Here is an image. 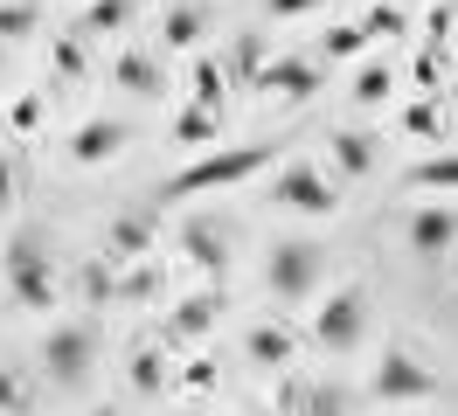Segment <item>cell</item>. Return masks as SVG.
<instances>
[{
    "instance_id": "cell-1",
    "label": "cell",
    "mask_w": 458,
    "mask_h": 416,
    "mask_svg": "<svg viewBox=\"0 0 458 416\" xmlns=\"http://www.w3.org/2000/svg\"><path fill=\"white\" fill-rule=\"evenodd\" d=\"M264 166H271V146H208V153H195V160L160 188V201H195V194H208V188H243Z\"/></svg>"
},
{
    "instance_id": "cell-2",
    "label": "cell",
    "mask_w": 458,
    "mask_h": 416,
    "mask_svg": "<svg viewBox=\"0 0 458 416\" xmlns=\"http://www.w3.org/2000/svg\"><path fill=\"white\" fill-rule=\"evenodd\" d=\"M0 277H7V299L21 305V312H49V305H56L49 236H42V229H14V236H7V257H0Z\"/></svg>"
},
{
    "instance_id": "cell-3",
    "label": "cell",
    "mask_w": 458,
    "mask_h": 416,
    "mask_svg": "<svg viewBox=\"0 0 458 416\" xmlns=\"http://www.w3.org/2000/svg\"><path fill=\"white\" fill-rule=\"evenodd\" d=\"M319 271H327V257H319V243H306V236H278V243L264 250V284H271V299H313Z\"/></svg>"
},
{
    "instance_id": "cell-4",
    "label": "cell",
    "mask_w": 458,
    "mask_h": 416,
    "mask_svg": "<svg viewBox=\"0 0 458 416\" xmlns=\"http://www.w3.org/2000/svg\"><path fill=\"white\" fill-rule=\"evenodd\" d=\"M361 333H369V292L361 284H341V292H327L313 312V340L327 354H347V347H361Z\"/></svg>"
},
{
    "instance_id": "cell-5",
    "label": "cell",
    "mask_w": 458,
    "mask_h": 416,
    "mask_svg": "<svg viewBox=\"0 0 458 416\" xmlns=\"http://www.w3.org/2000/svg\"><path fill=\"white\" fill-rule=\"evenodd\" d=\"M90 368H98V333L90 327H49V340H42V375H49V388H84Z\"/></svg>"
},
{
    "instance_id": "cell-6",
    "label": "cell",
    "mask_w": 458,
    "mask_h": 416,
    "mask_svg": "<svg viewBox=\"0 0 458 416\" xmlns=\"http://www.w3.org/2000/svg\"><path fill=\"white\" fill-rule=\"evenodd\" d=\"M369 388H375V403H430V395H437V375H430L410 347H382Z\"/></svg>"
},
{
    "instance_id": "cell-7",
    "label": "cell",
    "mask_w": 458,
    "mask_h": 416,
    "mask_svg": "<svg viewBox=\"0 0 458 416\" xmlns=\"http://www.w3.org/2000/svg\"><path fill=\"white\" fill-rule=\"evenodd\" d=\"M271 201H278V208H299V216H334V208H341V194L327 188V174L306 166V160H292L285 174L271 181Z\"/></svg>"
},
{
    "instance_id": "cell-8",
    "label": "cell",
    "mask_w": 458,
    "mask_h": 416,
    "mask_svg": "<svg viewBox=\"0 0 458 416\" xmlns=\"http://www.w3.org/2000/svg\"><path fill=\"white\" fill-rule=\"evenodd\" d=\"M264 98H278V105H306V98H319V70L306 63V55H278V63H264Z\"/></svg>"
},
{
    "instance_id": "cell-9",
    "label": "cell",
    "mask_w": 458,
    "mask_h": 416,
    "mask_svg": "<svg viewBox=\"0 0 458 416\" xmlns=\"http://www.w3.org/2000/svg\"><path fill=\"white\" fill-rule=\"evenodd\" d=\"M125 139H132V125H118V118H84V125L70 132V160H77V166L118 160V153H125Z\"/></svg>"
},
{
    "instance_id": "cell-10",
    "label": "cell",
    "mask_w": 458,
    "mask_h": 416,
    "mask_svg": "<svg viewBox=\"0 0 458 416\" xmlns=\"http://www.w3.org/2000/svg\"><path fill=\"white\" fill-rule=\"evenodd\" d=\"M403 236H410L417 257H445V250L458 243V216L452 208H417V216L403 222Z\"/></svg>"
},
{
    "instance_id": "cell-11",
    "label": "cell",
    "mask_w": 458,
    "mask_h": 416,
    "mask_svg": "<svg viewBox=\"0 0 458 416\" xmlns=\"http://www.w3.org/2000/svg\"><path fill=\"white\" fill-rule=\"evenodd\" d=\"M153 243H160V216H153V208H132V216L105 222V250H112V257H146Z\"/></svg>"
},
{
    "instance_id": "cell-12",
    "label": "cell",
    "mask_w": 458,
    "mask_h": 416,
    "mask_svg": "<svg viewBox=\"0 0 458 416\" xmlns=\"http://www.w3.org/2000/svg\"><path fill=\"white\" fill-rule=\"evenodd\" d=\"M223 319V292H195L167 312V340H201V333Z\"/></svg>"
},
{
    "instance_id": "cell-13",
    "label": "cell",
    "mask_w": 458,
    "mask_h": 416,
    "mask_svg": "<svg viewBox=\"0 0 458 416\" xmlns=\"http://www.w3.org/2000/svg\"><path fill=\"white\" fill-rule=\"evenodd\" d=\"M216 132H223V111H216V105H195V98H188V105L174 111V139H181L188 153H208Z\"/></svg>"
},
{
    "instance_id": "cell-14",
    "label": "cell",
    "mask_w": 458,
    "mask_h": 416,
    "mask_svg": "<svg viewBox=\"0 0 458 416\" xmlns=\"http://www.w3.org/2000/svg\"><path fill=\"white\" fill-rule=\"evenodd\" d=\"M112 77H118V90H132V98H160V63L146 49H125L112 63Z\"/></svg>"
},
{
    "instance_id": "cell-15",
    "label": "cell",
    "mask_w": 458,
    "mask_h": 416,
    "mask_svg": "<svg viewBox=\"0 0 458 416\" xmlns=\"http://www.w3.org/2000/svg\"><path fill=\"white\" fill-rule=\"evenodd\" d=\"M292 347H299V340H292V327H250V333H243V354L258 361V368H285Z\"/></svg>"
},
{
    "instance_id": "cell-16",
    "label": "cell",
    "mask_w": 458,
    "mask_h": 416,
    "mask_svg": "<svg viewBox=\"0 0 458 416\" xmlns=\"http://www.w3.org/2000/svg\"><path fill=\"white\" fill-rule=\"evenodd\" d=\"M188 77H195V83H188V90H195V105H216V111H223L229 83H236L223 55H195V70H188Z\"/></svg>"
},
{
    "instance_id": "cell-17",
    "label": "cell",
    "mask_w": 458,
    "mask_h": 416,
    "mask_svg": "<svg viewBox=\"0 0 458 416\" xmlns=\"http://www.w3.org/2000/svg\"><path fill=\"white\" fill-rule=\"evenodd\" d=\"M125 21H132V0H84V21H77V35L105 42V35H118Z\"/></svg>"
},
{
    "instance_id": "cell-18",
    "label": "cell",
    "mask_w": 458,
    "mask_h": 416,
    "mask_svg": "<svg viewBox=\"0 0 458 416\" xmlns=\"http://www.w3.org/2000/svg\"><path fill=\"white\" fill-rule=\"evenodd\" d=\"M327 153H334L341 174H369L375 166V139L369 132H327Z\"/></svg>"
},
{
    "instance_id": "cell-19",
    "label": "cell",
    "mask_w": 458,
    "mask_h": 416,
    "mask_svg": "<svg viewBox=\"0 0 458 416\" xmlns=\"http://www.w3.org/2000/svg\"><path fill=\"white\" fill-rule=\"evenodd\" d=\"M201 28H208V14L181 0V7H167V28H160V49H195V42H201Z\"/></svg>"
},
{
    "instance_id": "cell-20",
    "label": "cell",
    "mask_w": 458,
    "mask_h": 416,
    "mask_svg": "<svg viewBox=\"0 0 458 416\" xmlns=\"http://www.w3.org/2000/svg\"><path fill=\"white\" fill-rule=\"evenodd\" d=\"M77 284H84V299H90V305L118 299V284H125V277H118V257H112V250H105V257H90V264H84V277H77Z\"/></svg>"
},
{
    "instance_id": "cell-21",
    "label": "cell",
    "mask_w": 458,
    "mask_h": 416,
    "mask_svg": "<svg viewBox=\"0 0 458 416\" xmlns=\"http://www.w3.org/2000/svg\"><path fill=\"white\" fill-rule=\"evenodd\" d=\"M347 90H354V105H389V90H396V70H389V63H361Z\"/></svg>"
},
{
    "instance_id": "cell-22",
    "label": "cell",
    "mask_w": 458,
    "mask_h": 416,
    "mask_svg": "<svg viewBox=\"0 0 458 416\" xmlns=\"http://www.w3.org/2000/svg\"><path fill=\"white\" fill-rule=\"evenodd\" d=\"M188 257H195L201 271H223V264H229L223 229H208V222H188Z\"/></svg>"
},
{
    "instance_id": "cell-23",
    "label": "cell",
    "mask_w": 458,
    "mask_h": 416,
    "mask_svg": "<svg viewBox=\"0 0 458 416\" xmlns=\"http://www.w3.org/2000/svg\"><path fill=\"white\" fill-rule=\"evenodd\" d=\"M403 181H410V188H458V153H430V160H417Z\"/></svg>"
},
{
    "instance_id": "cell-24",
    "label": "cell",
    "mask_w": 458,
    "mask_h": 416,
    "mask_svg": "<svg viewBox=\"0 0 458 416\" xmlns=\"http://www.w3.org/2000/svg\"><path fill=\"white\" fill-rule=\"evenodd\" d=\"M35 21H42V7H35V0H0V42H29Z\"/></svg>"
},
{
    "instance_id": "cell-25",
    "label": "cell",
    "mask_w": 458,
    "mask_h": 416,
    "mask_svg": "<svg viewBox=\"0 0 458 416\" xmlns=\"http://www.w3.org/2000/svg\"><path fill=\"white\" fill-rule=\"evenodd\" d=\"M229 77L243 83V90H258V83H264V49H258V35H243V42L229 49Z\"/></svg>"
},
{
    "instance_id": "cell-26",
    "label": "cell",
    "mask_w": 458,
    "mask_h": 416,
    "mask_svg": "<svg viewBox=\"0 0 458 416\" xmlns=\"http://www.w3.org/2000/svg\"><path fill=\"white\" fill-rule=\"evenodd\" d=\"M361 42H375L369 35V21H341V28H327V63H347V55H361Z\"/></svg>"
},
{
    "instance_id": "cell-27",
    "label": "cell",
    "mask_w": 458,
    "mask_h": 416,
    "mask_svg": "<svg viewBox=\"0 0 458 416\" xmlns=\"http://www.w3.org/2000/svg\"><path fill=\"white\" fill-rule=\"evenodd\" d=\"M84 42H90V35H56V42H49V63H56L63 83L84 77Z\"/></svg>"
},
{
    "instance_id": "cell-28",
    "label": "cell",
    "mask_w": 458,
    "mask_h": 416,
    "mask_svg": "<svg viewBox=\"0 0 458 416\" xmlns=\"http://www.w3.org/2000/svg\"><path fill=\"white\" fill-rule=\"evenodd\" d=\"M132 388H140V395L167 388V354H160V347H140V354H132Z\"/></svg>"
},
{
    "instance_id": "cell-29",
    "label": "cell",
    "mask_w": 458,
    "mask_h": 416,
    "mask_svg": "<svg viewBox=\"0 0 458 416\" xmlns=\"http://www.w3.org/2000/svg\"><path fill=\"white\" fill-rule=\"evenodd\" d=\"M403 132L410 139H445V111L430 105V98H417V105L403 111Z\"/></svg>"
},
{
    "instance_id": "cell-30",
    "label": "cell",
    "mask_w": 458,
    "mask_h": 416,
    "mask_svg": "<svg viewBox=\"0 0 458 416\" xmlns=\"http://www.w3.org/2000/svg\"><path fill=\"white\" fill-rule=\"evenodd\" d=\"M299 416H354V410H347V388L319 382L313 395H306V410H299Z\"/></svg>"
},
{
    "instance_id": "cell-31",
    "label": "cell",
    "mask_w": 458,
    "mask_h": 416,
    "mask_svg": "<svg viewBox=\"0 0 458 416\" xmlns=\"http://www.w3.org/2000/svg\"><path fill=\"white\" fill-rule=\"evenodd\" d=\"M361 21H369V35H375V42H396L403 28H410V21H403V14H396V7H369Z\"/></svg>"
},
{
    "instance_id": "cell-32",
    "label": "cell",
    "mask_w": 458,
    "mask_h": 416,
    "mask_svg": "<svg viewBox=\"0 0 458 416\" xmlns=\"http://www.w3.org/2000/svg\"><path fill=\"white\" fill-rule=\"evenodd\" d=\"M0 410H7V416H21V410H29V395H21V375H14L7 361H0Z\"/></svg>"
},
{
    "instance_id": "cell-33",
    "label": "cell",
    "mask_w": 458,
    "mask_h": 416,
    "mask_svg": "<svg viewBox=\"0 0 458 416\" xmlns=\"http://www.w3.org/2000/svg\"><path fill=\"white\" fill-rule=\"evenodd\" d=\"M313 7H327V0H264L271 21H299V14H313Z\"/></svg>"
},
{
    "instance_id": "cell-34",
    "label": "cell",
    "mask_w": 458,
    "mask_h": 416,
    "mask_svg": "<svg viewBox=\"0 0 458 416\" xmlns=\"http://www.w3.org/2000/svg\"><path fill=\"white\" fill-rule=\"evenodd\" d=\"M410 77H417V83H430V90H437V55L424 49V55H417V70H410Z\"/></svg>"
},
{
    "instance_id": "cell-35",
    "label": "cell",
    "mask_w": 458,
    "mask_h": 416,
    "mask_svg": "<svg viewBox=\"0 0 458 416\" xmlns=\"http://www.w3.org/2000/svg\"><path fill=\"white\" fill-rule=\"evenodd\" d=\"M7 201H14V166L0 160V208H7Z\"/></svg>"
},
{
    "instance_id": "cell-36",
    "label": "cell",
    "mask_w": 458,
    "mask_h": 416,
    "mask_svg": "<svg viewBox=\"0 0 458 416\" xmlns=\"http://www.w3.org/2000/svg\"><path fill=\"white\" fill-rule=\"evenodd\" d=\"M90 416H125V410H90Z\"/></svg>"
},
{
    "instance_id": "cell-37",
    "label": "cell",
    "mask_w": 458,
    "mask_h": 416,
    "mask_svg": "<svg viewBox=\"0 0 458 416\" xmlns=\"http://www.w3.org/2000/svg\"><path fill=\"white\" fill-rule=\"evenodd\" d=\"M452 90H458V83H452Z\"/></svg>"
}]
</instances>
